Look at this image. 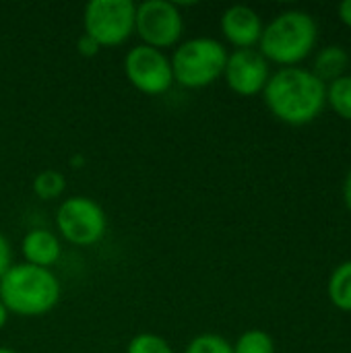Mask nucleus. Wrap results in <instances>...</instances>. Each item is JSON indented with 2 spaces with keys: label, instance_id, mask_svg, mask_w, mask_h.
<instances>
[{
  "label": "nucleus",
  "instance_id": "obj_1",
  "mask_svg": "<svg viewBox=\"0 0 351 353\" xmlns=\"http://www.w3.org/2000/svg\"><path fill=\"white\" fill-rule=\"evenodd\" d=\"M263 99L277 120L304 126L321 116L327 103V85L308 68L285 66L269 77Z\"/></svg>",
  "mask_w": 351,
  "mask_h": 353
},
{
  "label": "nucleus",
  "instance_id": "obj_2",
  "mask_svg": "<svg viewBox=\"0 0 351 353\" xmlns=\"http://www.w3.org/2000/svg\"><path fill=\"white\" fill-rule=\"evenodd\" d=\"M62 285L52 269L19 263L0 277V302L8 314L35 319L52 312L60 302Z\"/></svg>",
  "mask_w": 351,
  "mask_h": 353
},
{
  "label": "nucleus",
  "instance_id": "obj_3",
  "mask_svg": "<svg viewBox=\"0 0 351 353\" xmlns=\"http://www.w3.org/2000/svg\"><path fill=\"white\" fill-rule=\"evenodd\" d=\"M319 39V27L306 10H283L271 19L261 35L259 52L267 62H275L281 68L296 66L314 50Z\"/></svg>",
  "mask_w": 351,
  "mask_h": 353
},
{
  "label": "nucleus",
  "instance_id": "obj_4",
  "mask_svg": "<svg viewBox=\"0 0 351 353\" xmlns=\"http://www.w3.org/2000/svg\"><path fill=\"white\" fill-rule=\"evenodd\" d=\"M225 46L215 37H190L176 46L170 56L174 83L186 89H203L223 77L228 62Z\"/></svg>",
  "mask_w": 351,
  "mask_h": 353
},
{
  "label": "nucleus",
  "instance_id": "obj_5",
  "mask_svg": "<svg viewBox=\"0 0 351 353\" xmlns=\"http://www.w3.org/2000/svg\"><path fill=\"white\" fill-rule=\"evenodd\" d=\"M137 4L132 0H91L83 10V33L101 48H116L134 33Z\"/></svg>",
  "mask_w": 351,
  "mask_h": 353
},
{
  "label": "nucleus",
  "instance_id": "obj_6",
  "mask_svg": "<svg viewBox=\"0 0 351 353\" xmlns=\"http://www.w3.org/2000/svg\"><path fill=\"white\" fill-rule=\"evenodd\" d=\"M56 230L72 246H93L108 230L103 207L89 196H68L56 209Z\"/></svg>",
  "mask_w": 351,
  "mask_h": 353
},
{
  "label": "nucleus",
  "instance_id": "obj_7",
  "mask_svg": "<svg viewBox=\"0 0 351 353\" xmlns=\"http://www.w3.org/2000/svg\"><path fill=\"white\" fill-rule=\"evenodd\" d=\"M134 33L141 43L166 52L176 48L184 33V17L178 4L170 0H145L137 4Z\"/></svg>",
  "mask_w": 351,
  "mask_h": 353
},
{
  "label": "nucleus",
  "instance_id": "obj_8",
  "mask_svg": "<svg viewBox=\"0 0 351 353\" xmlns=\"http://www.w3.org/2000/svg\"><path fill=\"white\" fill-rule=\"evenodd\" d=\"M124 74L143 95H163L174 85L170 56L151 46L139 43L124 56Z\"/></svg>",
  "mask_w": 351,
  "mask_h": 353
},
{
  "label": "nucleus",
  "instance_id": "obj_9",
  "mask_svg": "<svg viewBox=\"0 0 351 353\" xmlns=\"http://www.w3.org/2000/svg\"><path fill=\"white\" fill-rule=\"evenodd\" d=\"M271 77L267 58L257 50H234L228 54V62L223 68L225 85L242 97H252L263 93L267 81Z\"/></svg>",
  "mask_w": 351,
  "mask_h": 353
},
{
  "label": "nucleus",
  "instance_id": "obj_10",
  "mask_svg": "<svg viewBox=\"0 0 351 353\" xmlns=\"http://www.w3.org/2000/svg\"><path fill=\"white\" fill-rule=\"evenodd\" d=\"M219 27L223 37L236 48V50H248L259 46L263 35V19L261 14L246 4H232L223 10L219 19Z\"/></svg>",
  "mask_w": 351,
  "mask_h": 353
},
{
  "label": "nucleus",
  "instance_id": "obj_11",
  "mask_svg": "<svg viewBox=\"0 0 351 353\" xmlns=\"http://www.w3.org/2000/svg\"><path fill=\"white\" fill-rule=\"evenodd\" d=\"M21 254H23V263L27 265H35L41 269H52L62 254V244L60 238L46 228H35L29 230L23 240H21Z\"/></svg>",
  "mask_w": 351,
  "mask_h": 353
},
{
  "label": "nucleus",
  "instance_id": "obj_12",
  "mask_svg": "<svg viewBox=\"0 0 351 353\" xmlns=\"http://www.w3.org/2000/svg\"><path fill=\"white\" fill-rule=\"evenodd\" d=\"M348 68H350V54H348V50L343 46L331 43V46H325L317 54L312 72L325 85H329V83L341 79L343 74H348Z\"/></svg>",
  "mask_w": 351,
  "mask_h": 353
},
{
  "label": "nucleus",
  "instance_id": "obj_13",
  "mask_svg": "<svg viewBox=\"0 0 351 353\" xmlns=\"http://www.w3.org/2000/svg\"><path fill=\"white\" fill-rule=\"evenodd\" d=\"M329 298L335 308L351 312V261L341 263L329 277Z\"/></svg>",
  "mask_w": 351,
  "mask_h": 353
},
{
  "label": "nucleus",
  "instance_id": "obj_14",
  "mask_svg": "<svg viewBox=\"0 0 351 353\" xmlns=\"http://www.w3.org/2000/svg\"><path fill=\"white\" fill-rule=\"evenodd\" d=\"M31 188H33V192H35V196L39 201H56L66 190V178L58 170H41L33 178Z\"/></svg>",
  "mask_w": 351,
  "mask_h": 353
},
{
  "label": "nucleus",
  "instance_id": "obj_15",
  "mask_svg": "<svg viewBox=\"0 0 351 353\" xmlns=\"http://www.w3.org/2000/svg\"><path fill=\"white\" fill-rule=\"evenodd\" d=\"M327 103L337 116L351 122V74H343L327 85Z\"/></svg>",
  "mask_w": 351,
  "mask_h": 353
},
{
  "label": "nucleus",
  "instance_id": "obj_16",
  "mask_svg": "<svg viewBox=\"0 0 351 353\" xmlns=\"http://www.w3.org/2000/svg\"><path fill=\"white\" fill-rule=\"evenodd\" d=\"M232 350L234 353H275V341L263 329H248L236 339Z\"/></svg>",
  "mask_w": 351,
  "mask_h": 353
},
{
  "label": "nucleus",
  "instance_id": "obj_17",
  "mask_svg": "<svg viewBox=\"0 0 351 353\" xmlns=\"http://www.w3.org/2000/svg\"><path fill=\"white\" fill-rule=\"evenodd\" d=\"M126 353H174V347L170 345V341L157 333H139L134 335L128 345Z\"/></svg>",
  "mask_w": 351,
  "mask_h": 353
},
{
  "label": "nucleus",
  "instance_id": "obj_18",
  "mask_svg": "<svg viewBox=\"0 0 351 353\" xmlns=\"http://www.w3.org/2000/svg\"><path fill=\"white\" fill-rule=\"evenodd\" d=\"M184 353H234L232 343L217 333H201L192 337Z\"/></svg>",
  "mask_w": 351,
  "mask_h": 353
},
{
  "label": "nucleus",
  "instance_id": "obj_19",
  "mask_svg": "<svg viewBox=\"0 0 351 353\" xmlns=\"http://www.w3.org/2000/svg\"><path fill=\"white\" fill-rule=\"evenodd\" d=\"M99 50H101V46L93 37H89L87 33H81V37L77 39V52L83 58H93V56L99 54Z\"/></svg>",
  "mask_w": 351,
  "mask_h": 353
},
{
  "label": "nucleus",
  "instance_id": "obj_20",
  "mask_svg": "<svg viewBox=\"0 0 351 353\" xmlns=\"http://www.w3.org/2000/svg\"><path fill=\"white\" fill-rule=\"evenodd\" d=\"M12 267V248L10 242L6 240V236L0 232V277Z\"/></svg>",
  "mask_w": 351,
  "mask_h": 353
},
{
  "label": "nucleus",
  "instance_id": "obj_21",
  "mask_svg": "<svg viewBox=\"0 0 351 353\" xmlns=\"http://www.w3.org/2000/svg\"><path fill=\"white\" fill-rule=\"evenodd\" d=\"M337 12H339L341 23H345V25L351 29V0L341 2V4H339V8H337Z\"/></svg>",
  "mask_w": 351,
  "mask_h": 353
},
{
  "label": "nucleus",
  "instance_id": "obj_22",
  "mask_svg": "<svg viewBox=\"0 0 351 353\" xmlns=\"http://www.w3.org/2000/svg\"><path fill=\"white\" fill-rule=\"evenodd\" d=\"M343 199H345V205L351 211V170L350 174L345 176V182H343Z\"/></svg>",
  "mask_w": 351,
  "mask_h": 353
},
{
  "label": "nucleus",
  "instance_id": "obj_23",
  "mask_svg": "<svg viewBox=\"0 0 351 353\" xmlns=\"http://www.w3.org/2000/svg\"><path fill=\"white\" fill-rule=\"evenodd\" d=\"M8 316H10V314H8L6 306H4V304L0 302V331H2V329H4V325L8 323Z\"/></svg>",
  "mask_w": 351,
  "mask_h": 353
},
{
  "label": "nucleus",
  "instance_id": "obj_24",
  "mask_svg": "<svg viewBox=\"0 0 351 353\" xmlns=\"http://www.w3.org/2000/svg\"><path fill=\"white\" fill-rule=\"evenodd\" d=\"M0 353H19V352H14L12 347H0Z\"/></svg>",
  "mask_w": 351,
  "mask_h": 353
}]
</instances>
